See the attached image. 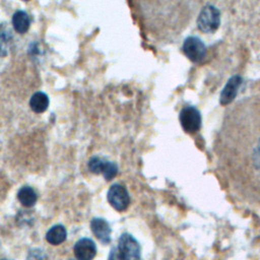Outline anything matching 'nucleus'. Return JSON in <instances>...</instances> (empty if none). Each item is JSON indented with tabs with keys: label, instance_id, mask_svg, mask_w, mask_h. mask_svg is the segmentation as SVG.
<instances>
[{
	"label": "nucleus",
	"instance_id": "f257e3e1",
	"mask_svg": "<svg viewBox=\"0 0 260 260\" xmlns=\"http://www.w3.org/2000/svg\"><path fill=\"white\" fill-rule=\"evenodd\" d=\"M118 249L124 260H140V246L129 234H123L119 239Z\"/></svg>",
	"mask_w": 260,
	"mask_h": 260
},
{
	"label": "nucleus",
	"instance_id": "f03ea898",
	"mask_svg": "<svg viewBox=\"0 0 260 260\" xmlns=\"http://www.w3.org/2000/svg\"><path fill=\"white\" fill-rule=\"evenodd\" d=\"M108 201L116 210L123 211L128 207L130 203V197L124 186L120 184H114L108 191Z\"/></svg>",
	"mask_w": 260,
	"mask_h": 260
},
{
	"label": "nucleus",
	"instance_id": "7ed1b4c3",
	"mask_svg": "<svg viewBox=\"0 0 260 260\" xmlns=\"http://www.w3.org/2000/svg\"><path fill=\"white\" fill-rule=\"evenodd\" d=\"M88 169L93 174H103L107 181L112 180L118 173V167L115 162L108 161L100 156H92L89 159Z\"/></svg>",
	"mask_w": 260,
	"mask_h": 260
},
{
	"label": "nucleus",
	"instance_id": "20e7f679",
	"mask_svg": "<svg viewBox=\"0 0 260 260\" xmlns=\"http://www.w3.org/2000/svg\"><path fill=\"white\" fill-rule=\"evenodd\" d=\"M180 122L186 132L194 133L200 128L201 117L196 109L192 107H186L181 111Z\"/></svg>",
	"mask_w": 260,
	"mask_h": 260
},
{
	"label": "nucleus",
	"instance_id": "39448f33",
	"mask_svg": "<svg viewBox=\"0 0 260 260\" xmlns=\"http://www.w3.org/2000/svg\"><path fill=\"white\" fill-rule=\"evenodd\" d=\"M219 22V12L212 6H206L199 18H198V26L202 31L209 32L214 30Z\"/></svg>",
	"mask_w": 260,
	"mask_h": 260
},
{
	"label": "nucleus",
	"instance_id": "423d86ee",
	"mask_svg": "<svg viewBox=\"0 0 260 260\" xmlns=\"http://www.w3.org/2000/svg\"><path fill=\"white\" fill-rule=\"evenodd\" d=\"M96 254V247L92 240L82 238L74 246V255L77 260H92Z\"/></svg>",
	"mask_w": 260,
	"mask_h": 260
},
{
	"label": "nucleus",
	"instance_id": "0eeeda50",
	"mask_svg": "<svg viewBox=\"0 0 260 260\" xmlns=\"http://www.w3.org/2000/svg\"><path fill=\"white\" fill-rule=\"evenodd\" d=\"M184 52L193 61H200L205 56L204 45L195 38H189L184 44Z\"/></svg>",
	"mask_w": 260,
	"mask_h": 260
},
{
	"label": "nucleus",
	"instance_id": "6e6552de",
	"mask_svg": "<svg viewBox=\"0 0 260 260\" xmlns=\"http://www.w3.org/2000/svg\"><path fill=\"white\" fill-rule=\"evenodd\" d=\"M90 228L93 235L103 243L108 244L111 241V228L107 220L104 218H92Z\"/></svg>",
	"mask_w": 260,
	"mask_h": 260
},
{
	"label": "nucleus",
	"instance_id": "1a4fd4ad",
	"mask_svg": "<svg viewBox=\"0 0 260 260\" xmlns=\"http://www.w3.org/2000/svg\"><path fill=\"white\" fill-rule=\"evenodd\" d=\"M11 22H12L13 28L18 34H25L28 30L30 25V20L28 15L22 10H17L12 15Z\"/></svg>",
	"mask_w": 260,
	"mask_h": 260
},
{
	"label": "nucleus",
	"instance_id": "9d476101",
	"mask_svg": "<svg viewBox=\"0 0 260 260\" xmlns=\"http://www.w3.org/2000/svg\"><path fill=\"white\" fill-rule=\"evenodd\" d=\"M66 236H67L66 229L61 224H57L52 226L47 232L46 240L51 245H59L66 240Z\"/></svg>",
	"mask_w": 260,
	"mask_h": 260
},
{
	"label": "nucleus",
	"instance_id": "9b49d317",
	"mask_svg": "<svg viewBox=\"0 0 260 260\" xmlns=\"http://www.w3.org/2000/svg\"><path fill=\"white\" fill-rule=\"evenodd\" d=\"M29 107L35 113H43L49 107V98L46 93L38 91L29 100Z\"/></svg>",
	"mask_w": 260,
	"mask_h": 260
},
{
	"label": "nucleus",
	"instance_id": "f8f14e48",
	"mask_svg": "<svg viewBox=\"0 0 260 260\" xmlns=\"http://www.w3.org/2000/svg\"><path fill=\"white\" fill-rule=\"evenodd\" d=\"M13 37L9 27L6 25V23H0V57L7 55Z\"/></svg>",
	"mask_w": 260,
	"mask_h": 260
},
{
	"label": "nucleus",
	"instance_id": "ddd939ff",
	"mask_svg": "<svg viewBox=\"0 0 260 260\" xmlns=\"http://www.w3.org/2000/svg\"><path fill=\"white\" fill-rule=\"evenodd\" d=\"M17 198L19 200V202L25 206V207H31L35 205V203L37 202V193L34 191V189L31 187L28 186H24L22 187L18 193H17Z\"/></svg>",
	"mask_w": 260,
	"mask_h": 260
},
{
	"label": "nucleus",
	"instance_id": "4468645a",
	"mask_svg": "<svg viewBox=\"0 0 260 260\" xmlns=\"http://www.w3.org/2000/svg\"><path fill=\"white\" fill-rule=\"evenodd\" d=\"M239 83H240V81L237 78L230 80L226 87L223 89V91L221 93L220 102L222 105H226L234 100V96L237 93V88L239 86Z\"/></svg>",
	"mask_w": 260,
	"mask_h": 260
},
{
	"label": "nucleus",
	"instance_id": "2eb2a0df",
	"mask_svg": "<svg viewBox=\"0 0 260 260\" xmlns=\"http://www.w3.org/2000/svg\"><path fill=\"white\" fill-rule=\"evenodd\" d=\"M26 260H46V255L41 249H34L27 254Z\"/></svg>",
	"mask_w": 260,
	"mask_h": 260
},
{
	"label": "nucleus",
	"instance_id": "dca6fc26",
	"mask_svg": "<svg viewBox=\"0 0 260 260\" xmlns=\"http://www.w3.org/2000/svg\"><path fill=\"white\" fill-rule=\"evenodd\" d=\"M108 260H124L120 251H119V249H118V247H115L111 250Z\"/></svg>",
	"mask_w": 260,
	"mask_h": 260
},
{
	"label": "nucleus",
	"instance_id": "f3484780",
	"mask_svg": "<svg viewBox=\"0 0 260 260\" xmlns=\"http://www.w3.org/2000/svg\"><path fill=\"white\" fill-rule=\"evenodd\" d=\"M22 1H28V0H22Z\"/></svg>",
	"mask_w": 260,
	"mask_h": 260
},
{
	"label": "nucleus",
	"instance_id": "a211bd4d",
	"mask_svg": "<svg viewBox=\"0 0 260 260\" xmlns=\"http://www.w3.org/2000/svg\"><path fill=\"white\" fill-rule=\"evenodd\" d=\"M1 260H7V259H1Z\"/></svg>",
	"mask_w": 260,
	"mask_h": 260
}]
</instances>
